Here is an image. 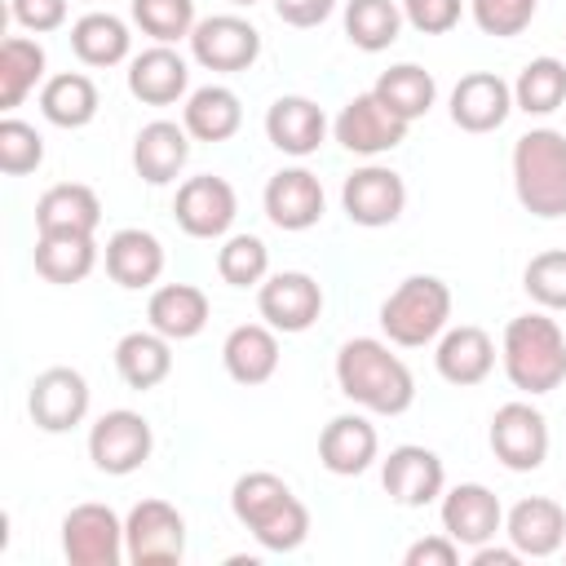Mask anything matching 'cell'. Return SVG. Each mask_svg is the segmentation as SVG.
Wrapping results in <instances>:
<instances>
[{
	"mask_svg": "<svg viewBox=\"0 0 566 566\" xmlns=\"http://www.w3.org/2000/svg\"><path fill=\"white\" fill-rule=\"evenodd\" d=\"M336 389L371 416H402L416 402L411 367L380 336H354L336 349Z\"/></svg>",
	"mask_w": 566,
	"mask_h": 566,
	"instance_id": "6da1fadb",
	"label": "cell"
},
{
	"mask_svg": "<svg viewBox=\"0 0 566 566\" xmlns=\"http://www.w3.org/2000/svg\"><path fill=\"white\" fill-rule=\"evenodd\" d=\"M230 513L265 553H296L310 539L305 500L292 495V486L270 469H252L230 486Z\"/></svg>",
	"mask_w": 566,
	"mask_h": 566,
	"instance_id": "7a4b0ae2",
	"label": "cell"
},
{
	"mask_svg": "<svg viewBox=\"0 0 566 566\" xmlns=\"http://www.w3.org/2000/svg\"><path fill=\"white\" fill-rule=\"evenodd\" d=\"M500 363L513 389L539 398L566 380V332L548 310H531L509 318L500 340Z\"/></svg>",
	"mask_w": 566,
	"mask_h": 566,
	"instance_id": "3957f363",
	"label": "cell"
},
{
	"mask_svg": "<svg viewBox=\"0 0 566 566\" xmlns=\"http://www.w3.org/2000/svg\"><path fill=\"white\" fill-rule=\"evenodd\" d=\"M513 195L539 221L566 217V133L531 128L513 142Z\"/></svg>",
	"mask_w": 566,
	"mask_h": 566,
	"instance_id": "277c9868",
	"label": "cell"
},
{
	"mask_svg": "<svg viewBox=\"0 0 566 566\" xmlns=\"http://www.w3.org/2000/svg\"><path fill=\"white\" fill-rule=\"evenodd\" d=\"M451 327V287L438 274H411L380 301V332L398 349H420Z\"/></svg>",
	"mask_w": 566,
	"mask_h": 566,
	"instance_id": "5b68a950",
	"label": "cell"
},
{
	"mask_svg": "<svg viewBox=\"0 0 566 566\" xmlns=\"http://www.w3.org/2000/svg\"><path fill=\"white\" fill-rule=\"evenodd\" d=\"M150 451H155V433H150V420L142 411L115 407V411H102L88 424V460L106 478L137 473L150 460Z\"/></svg>",
	"mask_w": 566,
	"mask_h": 566,
	"instance_id": "8992f818",
	"label": "cell"
},
{
	"mask_svg": "<svg viewBox=\"0 0 566 566\" xmlns=\"http://www.w3.org/2000/svg\"><path fill=\"white\" fill-rule=\"evenodd\" d=\"M124 548L133 566H172L186 557V517L168 500H137L124 517Z\"/></svg>",
	"mask_w": 566,
	"mask_h": 566,
	"instance_id": "52a82bcc",
	"label": "cell"
},
{
	"mask_svg": "<svg viewBox=\"0 0 566 566\" xmlns=\"http://www.w3.org/2000/svg\"><path fill=\"white\" fill-rule=\"evenodd\" d=\"M62 553L71 566H119L128 562L124 548V517L111 504H75L62 517Z\"/></svg>",
	"mask_w": 566,
	"mask_h": 566,
	"instance_id": "ba28073f",
	"label": "cell"
},
{
	"mask_svg": "<svg viewBox=\"0 0 566 566\" xmlns=\"http://www.w3.org/2000/svg\"><path fill=\"white\" fill-rule=\"evenodd\" d=\"M407 119H398L371 88L367 93H354L340 115L332 119V137L349 150V155H363V159H376V155H389L407 142Z\"/></svg>",
	"mask_w": 566,
	"mask_h": 566,
	"instance_id": "9c48e42d",
	"label": "cell"
},
{
	"mask_svg": "<svg viewBox=\"0 0 566 566\" xmlns=\"http://www.w3.org/2000/svg\"><path fill=\"white\" fill-rule=\"evenodd\" d=\"M491 455L509 469V473H535L548 460V420L539 407L531 402H504L491 416Z\"/></svg>",
	"mask_w": 566,
	"mask_h": 566,
	"instance_id": "30bf717a",
	"label": "cell"
},
{
	"mask_svg": "<svg viewBox=\"0 0 566 566\" xmlns=\"http://www.w3.org/2000/svg\"><path fill=\"white\" fill-rule=\"evenodd\" d=\"M190 57L203 71L239 75V71H248L261 57V31L248 18H239V13L199 18L195 31H190Z\"/></svg>",
	"mask_w": 566,
	"mask_h": 566,
	"instance_id": "8fae6325",
	"label": "cell"
},
{
	"mask_svg": "<svg viewBox=\"0 0 566 566\" xmlns=\"http://www.w3.org/2000/svg\"><path fill=\"white\" fill-rule=\"evenodd\" d=\"M380 486L398 509H424L447 491V464L420 442H402L380 460Z\"/></svg>",
	"mask_w": 566,
	"mask_h": 566,
	"instance_id": "7c38bea8",
	"label": "cell"
},
{
	"mask_svg": "<svg viewBox=\"0 0 566 566\" xmlns=\"http://www.w3.org/2000/svg\"><path fill=\"white\" fill-rule=\"evenodd\" d=\"M340 208L363 230L394 226L402 217V208H407V181H402V172H394L385 164H363V168H354L345 177Z\"/></svg>",
	"mask_w": 566,
	"mask_h": 566,
	"instance_id": "4fadbf2b",
	"label": "cell"
},
{
	"mask_svg": "<svg viewBox=\"0 0 566 566\" xmlns=\"http://www.w3.org/2000/svg\"><path fill=\"white\" fill-rule=\"evenodd\" d=\"M172 217L190 239H226L234 217H239V195L226 177L199 172V177H186L177 186Z\"/></svg>",
	"mask_w": 566,
	"mask_h": 566,
	"instance_id": "5bb4252c",
	"label": "cell"
},
{
	"mask_svg": "<svg viewBox=\"0 0 566 566\" xmlns=\"http://www.w3.org/2000/svg\"><path fill=\"white\" fill-rule=\"evenodd\" d=\"M88 402H93V389L75 367H44L27 389V411L44 433H71L75 424H84Z\"/></svg>",
	"mask_w": 566,
	"mask_h": 566,
	"instance_id": "9a60e30c",
	"label": "cell"
},
{
	"mask_svg": "<svg viewBox=\"0 0 566 566\" xmlns=\"http://www.w3.org/2000/svg\"><path fill=\"white\" fill-rule=\"evenodd\" d=\"M256 310H261V318L274 332L296 336V332H310L318 323V314H323V287L305 270H279V274H270L256 287Z\"/></svg>",
	"mask_w": 566,
	"mask_h": 566,
	"instance_id": "2e32d148",
	"label": "cell"
},
{
	"mask_svg": "<svg viewBox=\"0 0 566 566\" xmlns=\"http://www.w3.org/2000/svg\"><path fill=\"white\" fill-rule=\"evenodd\" d=\"M438 517H442V531L460 548H478V544H486V539H495L504 531V504L482 482H460V486L442 491Z\"/></svg>",
	"mask_w": 566,
	"mask_h": 566,
	"instance_id": "e0dca14e",
	"label": "cell"
},
{
	"mask_svg": "<svg viewBox=\"0 0 566 566\" xmlns=\"http://www.w3.org/2000/svg\"><path fill=\"white\" fill-rule=\"evenodd\" d=\"M265 217L270 226L287 230V234H301L310 226L323 221V208H327V195H323V181L310 172V168H279L270 181H265Z\"/></svg>",
	"mask_w": 566,
	"mask_h": 566,
	"instance_id": "ac0fdd59",
	"label": "cell"
},
{
	"mask_svg": "<svg viewBox=\"0 0 566 566\" xmlns=\"http://www.w3.org/2000/svg\"><path fill=\"white\" fill-rule=\"evenodd\" d=\"M451 124L464 133H495L513 111V84L495 71H469L451 88Z\"/></svg>",
	"mask_w": 566,
	"mask_h": 566,
	"instance_id": "d6986e66",
	"label": "cell"
},
{
	"mask_svg": "<svg viewBox=\"0 0 566 566\" xmlns=\"http://www.w3.org/2000/svg\"><path fill=\"white\" fill-rule=\"evenodd\" d=\"M380 455V433L376 424L363 416V411H345V416H332L318 433V460L327 473L336 478H358L376 464Z\"/></svg>",
	"mask_w": 566,
	"mask_h": 566,
	"instance_id": "ffe728a7",
	"label": "cell"
},
{
	"mask_svg": "<svg viewBox=\"0 0 566 566\" xmlns=\"http://www.w3.org/2000/svg\"><path fill=\"white\" fill-rule=\"evenodd\" d=\"M265 137H270L274 150L292 155V159H310L327 137V115H323V106L314 97L283 93L265 111Z\"/></svg>",
	"mask_w": 566,
	"mask_h": 566,
	"instance_id": "44dd1931",
	"label": "cell"
},
{
	"mask_svg": "<svg viewBox=\"0 0 566 566\" xmlns=\"http://www.w3.org/2000/svg\"><path fill=\"white\" fill-rule=\"evenodd\" d=\"M433 367L447 385L455 389H469V385H482L491 371H495V340L486 327L478 323H460V327H447L438 336V349H433Z\"/></svg>",
	"mask_w": 566,
	"mask_h": 566,
	"instance_id": "7402d4cb",
	"label": "cell"
},
{
	"mask_svg": "<svg viewBox=\"0 0 566 566\" xmlns=\"http://www.w3.org/2000/svg\"><path fill=\"white\" fill-rule=\"evenodd\" d=\"M128 93L146 106H172L190 97V62L172 44H150L128 57Z\"/></svg>",
	"mask_w": 566,
	"mask_h": 566,
	"instance_id": "603a6c76",
	"label": "cell"
},
{
	"mask_svg": "<svg viewBox=\"0 0 566 566\" xmlns=\"http://www.w3.org/2000/svg\"><path fill=\"white\" fill-rule=\"evenodd\" d=\"M504 535L522 557H553L566 544V509L548 495H526L504 513Z\"/></svg>",
	"mask_w": 566,
	"mask_h": 566,
	"instance_id": "cb8c5ba5",
	"label": "cell"
},
{
	"mask_svg": "<svg viewBox=\"0 0 566 566\" xmlns=\"http://www.w3.org/2000/svg\"><path fill=\"white\" fill-rule=\"evenodd\" d=\"M190 142L195 137L177 119H150V124H142V133L133 137V168H137V177L146 186L177 181V172L190 159Z\"/></svg>",
	"mask_w": 566,
	"mask_h": 566,
	"instance_id": "d4e9b609",
	"label": "cell"
},
{
	"mask_svg": "<svg viewBox=\"0 0 566 566\" xmlns=\"http://www.w3.org/2000/svg\"><path fill=\"white\" fill-rule=\"evenodd\" d=\"M102 199L84 181H57L35 199V234H97Z\"/></svg>",
	"mask_w": 566,
	"mask_h": 566,
	"instance_id": "484cf974",
	"label": "cell"
},
{
	"mask_svg": "<svg viewBox=\"0 0 566 566\" xmlns=\"http://www.w3.org/2000/svg\"><path fill=\"white\" fill-rule=\"evenodd\" d=\"M106 274L124 287V292H142L155 287L164 274V243L142 230V226H124L106 239Z\"/></svg>",
	"mask_w": 566,
	"mask_h": 566,
	"instance_id": "4316f807",
	"label": "cell"
},
{
	"mask_svg": "<svg viewBox=\"0 0 566 566\" xmlns=\"http://www.w3.org/2000/svg\"><path fill=\"white\" fill-rule=\"evenodd\" d=\"M146 318L172 345L177 340H195L208 327V318H212V301L195 283H159L150 292V301H146Z\"/></svg>",
	"mask_w": 566,
	"mask_h": 566,
	"instance_id": "83f0119b",
	"label": "cell"
},
{
	"mask_svg": "<svg viewBox=\"0 0 566 566\" xmlns=\"http://www.w3.org/2000/svg\"><path fill=\"white\" fill-rule=\"evenodd\" d=\"M221 363L234 385H265L279 371V332L270 323H239L221 340Z\"/></svg>",
	"mask_w": 566,
	"mask_h": 566,
	"instance_id": "f1b7e54d",
	"label": "cell"
},
{
	"mask_svg": "<svg viewBox=\"0 0 566 566\" xmlns=\"http://www.w3.org/2000/svg\"><path fill=\"white\" fill-rule=\"evenodd\" d=\"M115 371H119V380L128 389H142V394L155 389V385H164L168 371H172V340L159 336L155 327L124 332L115 340Z\"/></svg>",
	"mask_w": 566,
	"mask_h": 566,
	"instance_id": "f546056e",
	"label": "cell"
},
{
	"mask_svg": "<svg viewBox=\"0 0 566 566\" xmlns=\"http://www.w3.org/2000/svg\"><path fill=\"white\" fill-rule=\"evenodd\" d=\"M102 93L84 71H57L40 84V115L53 128H84L97 119Z\"/></svg>",
	"mask_w": 566,
	"mask_h": 566,
	"instance_id": "4dcf8cb0",
	"label": "cell"
},
{
	"mask_svg": "<svg viewBox=\"0 0 566 566\" xmlns=\"http://www.w3.org/2000/svg\"><path fill=\"white\" fill-rule=\"evenodd\" d=\"M181 124L195 142H230L243 124V102L234 88L226 84H203L186 97L181 106Z\"/></svg>",
	"mask_w": 566,
	"mask_h": 566,
	"instance_id": "1f68e13d",
	"label": "cell"
},
{
	"mask_svg": "<svg viewBox=\"0 0 566 566\" xmlns=\"http://www.w3.org/2000/svg\"><path fill=\"white\" fill-rule=\"evenodd\" d=\"M35 274L44 283H57V287H71V283H84L97 265V243L93 234H35Z\"/></svg>",
	"mask_w": 566,
	"mask_h": 566,
	"instance_id": "d6a6232c",
	"label": "cell"
},
{
	"mask_svg": "<svg viewBox=\"0 0 566 566\" xmlns=\"http://www.w3.org/2000/svg\"><path fill=\"white\" fill-rule=\"evenodd\" d=\"M128 49H133L128 22L115 13L88 9L84 18L71 22V53L84 66H119V62H128Z\"/></svg>",
	"mask_w": 566,
	"mask_h": 566,
	"instance_id": "836d02e7",
	"label": "cell"
},
{
	"mask_svg": "<svg viewBox=\"0 0 566 566\" xmlns=\"http://www.w3.org/2000/svg\"><path fill=\"white\" fill-rule=\"evenodd\" d=\"M44 44L31 35H9L0 44V111L13 115L27 93H35V84H44Z\"/></svg>",
	"mask_w": 566,
	"mask_h": 566,
	"instance_id": "e575fe53",
	"label": "cell"
},
{
	"mask_svg": "<svg viewBox=\"0 0 566 566\" xmlns=\"http://www.w3.org/2000/svg\"><path fill=\"white\" fill-rule=\"evenodd\" d=\"M371 93H376L398 119L416 124L420 115L433 111V102H438V80H433L424 66H416V62H398V66H389V71L376 75Z\"/></svg>",
	"mask_w": 566,
	"mask_h": 566,
	"instance_id": "d590c367",
	"label": "cell"
},
{
	"mask_svg": "<svg viewBox=\"0 0 566 566\" xmlns=\"http://www.w3.org/2000/svg\"><path fill=\"white\" fill-rule=\"evenodd\" d=\"M402 22L398 0H345V35L363 53H385L402 35Z\"/></svg>",
	"mask_w": 566,
	"mask_h": 566,
	"instance_id": "8d00e7d4",
	"label": "cell"
},
{
	"mask_svg": "<svg viewBox=\"0 0 566 566\" xmlns=\"http://www.w3.org/2000/svg\"><path fill=\"white\" fill-rule=\"evenodd\" d=\"M566 102V62L562 57H531L513 80V111L553 115Z\"/></svg>",
	"mask_w": 566,
	"mask_h": 566,
	"instance_id": "74e56055",
	"label": "cell"
},
{
	"mask_svg": "<svg viewBox=\"0 0 566 566\" xmlns=\"http://www.w3.org/2000/svg\"><path fill=\"white\" fill-rule=\"evenodd\" d=\"M217 274L230 287H261L270 279V248L261 234H226L217 248Z\"/></svg>",
	"mask_w": 566,
	"mask_h": 566,
	"instance_id": "f35d334b",
	"label": "cell"
},
{
	"mask_svg": "<svg viewBox=\"0 0 566 566\" xmlns=\"http://www.w3.org/2000/svg\"><path fill=\"white\" fill-rule=\"evenodd\" d=\"M133 22L142 27V35H150L155 44H177L190 40L195 31V0H128Z\"/></svg>",
	"mask_w": 566,
	"mask_h": 566,
	"instance_id": "ab89813d",
	"label": "cell"
},
{
	"mask_svg": "<svg viewBox=\"0 0 566 566\" xmlns=\"http://www.w3.org/2000/svg\"><path fill=\"white\" fill-rule=\"evenodd\" d=\"M522 287L526 296L548 310V314H562L566 310V248H548V252H535L522 270Z\"/></svg>",
	"mask_w": 566,
	"mask_h": 566,
	"instance_id": "60d3db41",
	"label": "cell"
},
{
	"mask_svg": "<svg viewBox=\"0 0 566 566\" xmlns=\"http://www.w3.org/2000/svg\"><path fill=\"white\" fill-rule=\"evenodd\" d=\"M44 164V137L35 133V124L4 115L0 119V172L4 177H27Z\"/></svg>",
	"mask_w": 566,
	"mask_h": 566,
	"instance_id": "b9f144b4",
	"label": "cell"
},
{
	"mask_svg": "<svg viewBox=\"0 0 566 566\" xmlns=\"http://www.w3.org/2000/svg\"><path fill=\"white\" fill-rule=\"evenodd\" d=\"M469 13L482 35L513 40L531 27V18L539 13V0H469Z\"/></svg>",
	"mask_w": 566,
	"mask_h": 566,
	"instance_id": "7bdbcfd3",
	"label": "cell"
},
{
	"mask_svg": "<svg viewBox=\"0 0 566 566\" xmlns=\"http://www.w3.org/2000/svg\"><path fill=\"white\" fill-rule=\"evenodd\" d=\"M460 13H464V0H402V18L420 35H447L460 22Z\"/></svg>",
	"mask_w": 566,
	"mask_h": 566,
	"instance_id": "ee69618b",
	"label": "cell"
},
{
	"mask_svg": "<svg viewBox=\"0 0 566 566\" xmlns=\"http://www.w3.org/2000/svg\"><path fill=\"white\" fill-rule=\"evenodd\" d=\"M9 13L31 35H49L66 27V0H9Z\"/></svg>",
	"mask_w": 566,
	"mask_h": 566,
	"instance_id": "f6af8a7d",
	"label": "cell"
},
{
	"mask_svg": "<svg viewBox=\"0 0 566 566\" xmlns=\"http://www.w3.org/2000/svg\"><path fill=\"white\" fill-rule=\"evenodd\" d=\"M402 562L407 566H455L460 562V544L442 531V535H424V539H416L407 553H402Z\"/></svg>",
	"mask_w": 566,
	"mask_h": 566,
	"instance_id": "bcb514c9",
	"label": "cell"
},
{
	"mask_svg": "<svg viewBox=\"0 0 566 566\" xmlns=\"http://www.w3.org/2000/svg\"><path fill=\"white\" fill-rule=\"evenodd\" d=\"M274 13H279V22H287L296 31H310V27H323L336 13V0H274Z\"/></svg>",
	"mask_w": 566,
	"mask_h": 566,
	"instance_id": "7dc6e473",
	"label": "cell"
},
{
	"mask_svg": "<svg viewBox=\"0 0 566 566\" xmlns=\"http://www.w3.org/2000/svg\"><path fill=\"white\" fill-rule=\"evenodd\" d=\"M469 562L473 566H517L522 562V553L509 544V548H500L495 539H486V544H478V548H469Z\"/></svg>",
	"mask_w": 566,
	"mask_h": 566,
	"instance_id": "c3c4849f",
	"label": "cell"
},
{
	"mask_svg": "<svg viewBox=\"0 0 566 566\" xmlns=\"http://www.w3.org/2000/svg\"><path fill=\"white\" fill-rule=\"evenodd\" d=\"M230 4H234V9H252L256 0H230Z\"/></svg>",
	"mask_w": 566,
	"mask_h": 566,
	"instance_id": "681fc988",
	"label": "cell"
},
{
	"mask_svg": "<svg viewBox=\"0 0 566 566\" xmlns=\"http://www.w3.org/2000/svg\"><path fill=\"white\" fill-rule=\"evenodd\" d=\"M562 553H566V544H562Z\"/></svg>",
	"mask_w": 566,
	"mask_h": 566,
	"instance_id": "f907efd6",
	"label": "cell"
}]
</instances>
